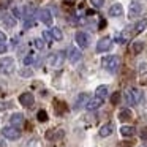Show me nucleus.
<instances>
[{
    "mask_svg": "<svg viewBox=\"0 0 147 147\" xmlns=\"http://www.w3.org/2000/svg\"><path fill=\"white\" fill-rule=\"evenodd\" d=\"M147 27V19H142L139 21V22L133 24V35H138V33H141L144 29Z\"/></svg>",
    "mask_w": 147,
    "mask_h": 147,
    "instance_id": "nucleus-18",
    "label": "nucleus"
},
{
    "mask_svg": "<svg viewBox=\"0 0 147 147\" xmlns=\"http://www.w3.org/2000/svg\"><path fill=\"white\" fill-rule=\"evenodd\" d=\"M55 136L62 138L63 136V130H52V131H48V133H46V138H48V139H55Z\"/></svg>",
    "mask_w": 147,
    "mask_h": 147,
    "instance_id": "nucleus-23",
    "label": "nucleus"
},
{
    "mask_svg": "<svg viewBox=\"0 0 147 147\" xmlns=\"http://www.w3.org/2000/svg\"><path fill=\"white\" fill-rule=\"evenodd\" d=\"M33 45H35L36 49L43 51V49H45V46H46V43H45V40H43V38H36L35 41H33Z\"/></svg>",
    "mask_w": 147,
    "mask_h": 147,
    "instance_id": "nucleus-26",
    "label": "nucleus"
},
{
    "mask_svg": "<svg viewBox=\"0 0 147 147\" xmlns=\"http://www.w3.org/2000/svg\"><path fill=\"white\" fill-rule=\"evenodd\" d=\"M14 70H16V65H14L13 57H5L0 60V71L3 74H11Z\"/></svg>",
    "mask_w": 147,
    "mask_h": 147,
    "instance_id": "nucleus-3",
    "label": "nucleus"
},
{
    "mask_svg": "<svg viewBox=\"0 0 147 147\" xmlns=\"http://www.w3.org/2000/svg\"><path fill=\"white\" fill-rule=\"evenodd\" d=\"M101 105H103V98L95 96V98H92V100H89V101H87L86 109H87V111H95V109H98Z\"/></svg>",
    "mask_w": 147,
    "mask_h": 147,
    "instance_id": "nucleus-12",
    "label": "nucleus"
},
{
    "mask_svg": "<svg viewBox=\"0 0 147 147\" xmlns=\"http://www.w3.org/2000/svg\"><path fill=\"white\" fill-rule=\"evenodd\" d=\"M119 119H120V120H130L131 119V111L130 109H122L120 114H119Z\"/></svg>",
    "mask_w": 147,
    "mask_h": 147,
    "instance_id": "nucleus-25",
    "label": "nucleus"
},
{
    "mask_svg": "<svg viewBox=\"0 0 147 147\" xmlns=\"http://www.w3.org/2000/svg\"><path fill=\"white\" fill-rule=\"evenodd\" d=\"M142 48H144V43H142V41H134L133 45H131L133 54H139V52L142 51Z\"/></svg>",
    "mask_w": 147,
    "mask_h": 147,
    "instance_id": "nucleus-24",
    "label": "nucleus"
},
{
    "mask_svg": "<svg viewBox=\"0 0 147 147\" xmlns=\"http://www.w3.org/2000/svg\"><path fill=\"white\" fill-rule=\"evenodd\" d=\"M38 120L40 122H46V120H48V114H46V111H40L38 112Z\"/></svg>",
    "mask_w": 147,
    "mask_h": 147,
    "instance_id": "nucleus-31",
    "label": "nucleus"
},
{
    "mask_svg": "<svg viewBox=\"0 0 147 147\" xmlns=\"http://www.w3.org/2000/svg\"><path fill=\"white\" fill-rule=\"evenodd\" d=\"M141 100H142V92H141L139 89H136V87H131V89H128L127 92H125V101L130 106L138 105Z\"/></svg>",
    "mask_w": 147,
    "mask_h": 147,
    "instance_id": "nucleus-2",
    "label": "nucleus"
},
{
    "mask_svg": "<svg viewBox=\"0 0 147 147\" xmlns=\"http://www.w3.org/2000/svg\"><path fill=\"white\" fill-rule=\"evenodd\" d=\"M33 101H35V98H33V95L30 92H24L19 95V103L24 108H30V106L33 105Z\"/></svg>",
    "mask_w": 147,
    "mask_h": 147,
    "instance_id": "nucleus-10",
    "label": "nucleus"
},
{
    "mask_svg": "<svg viewBox=\"0 0 147 147\" xmlns=\"http://www.w3.org/2000/svg\"><path fill=\"white\" fill-rule=\"evenodd\" d=\"M33 59H35V57H33V55H27V57L24 59V65H26V67H29V65H30V63H32V62H33Z\"/></svg>",
    "mask_w": 147,
    "mask_h": 147,
    "instance_id": "nucleus-32",
    "label": "nucleus"
},
{
    "mask_svg": "<svg viewBox=\"0 0 147 147\" xmlns=\"http://www.w3.org/2000/svg\"><path fill=\"white\" fill-rule=\"evenodd\" d=\"M43 36H45L46 41H52V36H51V32H49V30H45V32H43Z\"/></svg>",
    "mask_w": 147,
    "mask_h": 147,
    "instance_id": "nucleus-33",
    "label": "nucleus"
},
{
    "mask_svg": "<svg viewBox=\"0 0 147 147\" xmlns=\"http://www.w3.org/2000/svg\"><path fill=\"white\" fill-rule=\"evenodd\" d=\"M13 14H14V18H19V10H18V8H14V10H13Z\"/></svg>",
    "mask_w": 147,
    "mask_h": 147,
    "instance_id": "nucleus-36",
    "label": "nucleus"
},
{
    "mask_svg": "<svg viewBox=\"0 0 147 147\" xmlns=\"http://www.w3.org/2000/svg\"><path fill=\"white\" fill-rule=\"evenodd\" d=\"M95 96H98V98H103V100H105L106 96H108V86H100V87H96Z\"/></svg>",
    "mask_w": 147,
    "mask_h": 147,
    "instance_id": "nucleus-21",
    "label": "nucleus"
},
{
    "mask_svg": "<svg viewBox=\"0 0 147 147\" xmlns=\"http://www.w3.org/2000/svg\"><path fill=\"white\" fill-rule=\"evenodd\" d=\"M24 115L21 114V112H14L13 115H11V119H10V123H11V127H16V128H21V127H24Z\"/></svg>",
    "mask_w": 147,
    "mask_h": 147,
    "instance_id": "nucleus-11",
    "label": "nucleus"
},
{
    "mask_svg": "<svg viewBox=\"0 0 147 147\" xmlns=\"http://www.w3.org/2000/svg\"><path fill=\"white\" fill-rule=\"evenodd\" d=\"M90 3H92L95 8H101L103 5H105V0H90Z\"/></svg>",
    "mask_w": 147,
    "mask_h": 147,
    "instance_id": "nucleus-30",
    "label": "nucleus"
},
{
    "mask_svg": "<svg viewBox=\"0 0 147 147\" xmlns=\"http://www.w3.org/2000/svg\"><path fill=\"white\" fill-rule=\"evenodd\" d=\"M5 52H7V45L0 43V54H5Z\"/></svg>",
    "mask_w": 147,
    "mask_h": 147,
    "instance_id": "nucleus-34",
    "label": "nucleus"
},
{
    "mask_svg": "<svg viewBox=\"0 0 147 147\" xmlns=\"http://www.w3.org/2000/svg\"><path fill=\"white\" fill-rule=\"evenodd\" d=\"M112 48V40L109 38V36H105V38H101L98 43H96V52H108L109 49Z\"/></svg>",
    "mask_w": 147,
    "mask_h": 147,
    "instance_id": "nucleus-8",
    "label": "nucleus"
},
{
    "mask_svg": "<svg viewBox=\"0 0 147 147\" xmlns=\"http://www.w3.org/2000/svg\"><path fill=\"white\" fill-rule=\"evenodd\" d=\"M51 36L54 41H62V38H63V35H62V30L57 29V27H54V29H51Z\"/></svg>",
    "mask_w": 147,
    "mask_h": 147,
    "instance_id": "nucleus-22",
    "label": "nucleus"
},
{
    "mask_svg": "<svg viewBox=\"0 0 147 147\" xmlns=\"http://www.w3.org/2000/svg\"><path fill=\"white\" fill-rule=\"evenodd\" d=\"M8 108V103H0V109H5Z\"/></svg>",
    "mask_w": 147,
    "mask_h": 147,
    "instance_id": "nucleus-37",
    "label": "nucleus"
},
{
    "mask_svg": "<svg viewBox=\"0 0 147 147\" xmlns=\"http://www.w3.org/2000/svg\"><path fill=\"white\" fill-rule=\"evenodd\" d=\"M38 19L41 21L43 24H46V26H51L52 22H54V18H52V13L48 10V8H41V10L38 11Z\"/></svg>",
    "mask_w": 147,
    "mask_h": 147,
    "instance_id": "nucleus-7",
    "label": "nucleus"
},
{
    "mask_svg": "<svg viewBox=\"0 0 147 147\" xmlns=\"http://www.w3.org/2000/svg\"><path fill=\"white\" fill-rule=\"evenodd\" d=\"M134 133H136V128L130 127V125H123V127L120 128V134H122V136H125V138H131Z\"/></svg>",
    "mask_w": 147,
    "mask_h": 147,
    "instance_id": "nucleus-17",
    "label": "nucleus"
},
{
    "mask_svg": "<svg viewBox=\"0 0 147 147\" xmlns=\"http://www.w3.org/2000/svg\"><path fill=\"white\" fill-rule=\"evenodd\" d=\"M74 40H76L78 46L82 48V49H86L87 46L90 45V36H89L87 32H78L76 35H74Z\"/></svg>",
    "mask_w": 147,
    "mask_h": 147,
    "instance_id": "nucleus-6",
    "label": "nucleus"
},
{
    "mask_svg": "<svg viewBox=\"0 0 147 147\" xmlns=\"http://www.w3.org/2000/svg\"><path fill=\"white\" fill-rule=\"evenodd\" d=\"M142 3H139V2H136V0H133L130 3V8H128V18L130 19H136L138 16H141L142 14Z\"/></svg>",
    "mask_w": 147,
    "mask_h": 147,
    "instance_id": "nucleus-5",
    "label": "nucleus"
},
{
    "mask_svg": "<svg viewBox=\"0 0 147 147\" xmlns=\"http://www.w3.org/2000/svg\"><path fill=\"white\" fill-rule=\"evenodd\" d=\"M19 74L22 78H30L32 76V70H29V68H22V70L19 71Z\"/></svg>",
    "mask_w": 147,
    "mask_h": 147,
    "instance_id": "nucleus-29",
    "label": "nucleus"
},
{
    "mask_svg": "<svg viewBox=\"0 0 147 147\" xmlns=\"http://www.w3.org/2000/svg\"><path fill=\"white\" fill-rule=\"evenodd\" d=\"M82 59V52L79 51V49H70V52H68V60L71 62V63H78V62Z\"/></svg>",
    "mask_w": 147,
    "mask_h": 147,
    "instance_id": "nucleus-13",
    "label": "nucleus"
},
{
    "mask_svg": "<svg viewBox=\"0 0 147 147\" xmlns=\"http://www.w3.org/2000/svg\"><path fill=\"white\" fill-rule=\"evenodd\" d=\"M112 131H114V125H112V123H106V125H103V127L100 128V136H101V138H108V136H111V134H112Z\"/></svg>",
    "mask_w": 147,
    "mask_h": 147,
    "instance_id": "nucleus-16",
    "label": "nucleus"
},
{
    "mask_svg": "<svg viewBox=\"0 0 147 147\" xmlns=\"http://www.w3.org/2000/svg\"><path fill=\"white\" fill-rule=\"evenodd\" d=\"M3 24L8 27V29H13V27H16L18 21H16V18L11 16V14H5L3 16Z\"/></svg>",
    "mask_w": 147,
    "mask_h": 147,
    "instance_id": "nucleus-20",
    "label": "nucleus"
},
{
    "mask_svg": "<svg viewBox=\"0 0 147 147\" xmlns=\"http://www.w3.org/2000/svg\"><path fill=\"white\" fill-rule=\"evenodd\" d=\"M101 65H103L105 70L109 71V73H115L119 65H120V59H119L117 55H106L101 60Z\"/></svg>",
    "mask_w": 147,
    "mask_h": 147,
    "instance_id": "nucleus-1",
    "label": "nucleus"
},
{
    "mask_svg": "<svg viewBox=\"0 0 147 147\" xmlns=\"http://www.w3.org/2000/svg\"><path fill=\"white\" fill-rule=\"evenodd\" d=\"M122 13H123V7H122L120 3H114L111 8H109V14H111L112 18H115V16H120Z\"/></svg>",
    "mask_w": 147,
    "mask_h": 147,
    "instance_id": "nucleus-19",
    "label": "nucleus"
},
{
    "mask_svg": "<svg viewBox=\"0 0 147 147\" xmlns=\"http://www.w3.org/2000/svg\"><path fill=\"white\" fill-rule=\"evenodd\" d=\"M63 57H65L63 52H55V54H52L51 57H49V65L54 67V68L62 67V63H63Z\"/></svg>",
    "mask_w": 147,
    "mask_h": 147,
    "instance_id": "nucleus-9",
    "label": "nucleus"
},
{
    "mask_svg": "<svg viewBox=\"0 0 147 147\" xmlns=\"http://www.w3.org/2000/svg\"><path fill=\"white\" fill-rule=\"evenodd\" d=\"M22 16H24V19H33V18H35V8H33V5H32V3L24 5Z\"/></svg>",
    "mask_w": 147,
    "mask_h": 147,
    "instance_id": "nucleus-14",
    "label": "nucleus"
},
{
    "mask_svg": "<svg viewBox=\"0 0 147 147\" xmlns=\"http://www.w3.org/2000/svg\"><path fill=\"white\" fill-rule=\"evenodd\" d=\"M87 101H89V95L87 93H79L76 98V103H74V109H81L82 106L87 105Z\"/></svg>",
    "mask_w": 147,
    "mask_h": 147,
    "instance_id": "nucleus-15",
    "label": "nucleus"
},
{
    "mask_svg": "<svg viewBox=\"0 0 147 147\" xmlns=\"http://www.w3.org/2000/svg\"><path fill=\"white\" fill-rule=\"evenodd\" d=\"M33 26H35V18H33V19H24V30L32 29Z\"/></svg>",
    "mask_w": 147,
    "mask_h": 147,
    "instance_id": "nucleus-27",
    "label": "nucleus"
},
{
    "mask_svg": "<svg viewBox=\"0 0 147 147\" xmlns=\"http://www.w3.org/2000/svg\"><path fill=\"white\" fill-rule=\"evenodd\" d=\"M5 40H7V35L0 30V43H5Z\"/></svg>",
    "mask_w": 147,
    "mask_h": 147,
    "instance_id": "nucleus-35",
    "label": "nucleus"
},
{
    "mask_svg": "<svg viewBox=\"0 0 147 147\" xmlns=\"http://www.w3.org/2000/svg\"><path fill=\"white\" fill-rule=\"evenodd\" d=\"M119 101H120V92H114L111 96V103L112 105H117Z\"/></svg>",
    "mask_w": 147,
    "mask_h": 147,
    "instance_id": "nucleus-28",
    "label": "nucleus"
},
{
    "mask_svg": "<svg viewBox=\"0 0 147 147\" xmlns=\"http://www.w3.org/2000/svg\"><path fill=\"white\" fill-rule=\"evenodd\" d=\"M2 134H3L7 139H10V141H18L21 138V130L19 128H16V127H5V128H2Z\"/></svg>",
    "mask_w": 147,
    "mask_h": 147,
    "instance_id": "nucleus-4",
    "label": "nucleus"
}]
</instances>
